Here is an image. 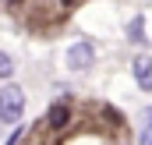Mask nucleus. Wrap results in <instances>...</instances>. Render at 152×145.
<instances>
[{
  "label": "nucleus",
  "instance_id": "obj_4",
  "mask_svg": "<svg viewBox=\"0 0 152 145\" xmlns=\"http://www.w3.org/2000/svg\"><path fill=\"white\" fill-rule=\"evenodd\" d=\"M67 120H71V110L64 106V103H60V106H53V110H50V127H64Z\"/></svg>",
  "mask_w": 152,
  "mask_h": 145
},
{
  "label": "nucleus",
  "instance_id": "obj_3",
  "mask_svg": "<svg viewBox=\"0 0 152 145\" xmlns=\"http://www.w3.org/2000/svg\"><path fill=\"white\" fill-rule=\"evenodd\" d=\"M134 81H138V89L152 92V57H138L134 60Z\"/></svg>",
  "mask_w": 152,
  "mask_h": 145
},
{
  "label": "nucleus",
  "instance_id": "obj_7",
  "mask_svg": "<svg viewBox=\"0 0 152 145\" xmlns=\"http://www.w3.org/2000/svg\"><path fill=\"white\" fill-rule=\"evenodd\" d=\"M142 145H152V124L145 127V138H142Z\"/></svg>",
  "mask_w": 152,
  "mask_h": 145
},
{
  "label": "nucleus",
  "instance_id": "obj_8",
  "mask_svg": "<svg viewBox=\"0 0 152 145\" xmlns=\"http://www.w3.org/2000/svg\"><path fill=\"white\" fill-rule=\"evenodd\" d=\"M60 4H64V7H75V4H78V0H60Z\"/></svg>",
  "mask_w": 152,
  "mask_h": 145
},
{
  "label": "nucleus",
  "instance_id": "obj_10",
  "mask_svg": "<svg viewBox=\"0 0 152 145\" xmlns=\"http://www.w3.org/2000/svg\"><path fill=\"white\" fill-rule=\"evenodd\" d=\"M7 4H21V0H7Z\"/></svg>",
  "mask_w": 152,
  "mask_h": 145
},
{
  "label": "nucleus",
  "instance_id": "obj_6",
  "mask_svg": "<svg viewBox=\"0 0 152 145\" xmlns=\"http://www.w3.org/2000/svg\"><path fill=\"white\" fill-rule=\"evenodd\" d=\"M11 74H14V60H11L7 53H0V81H4V78H11Z\"/></svg>",
  "mask_w": 152,
  "mask_h": 145
},
{
  "label": "nucleus",
  "instance_id": "obj_2",
  "mask_svg": "<svg viewBox=\"0 0 152 145\" xmlns=\"http://www.w3.org/2000/svg\"><path fill=\"white\" fill-rule=\"evenodd\" d=\"M96 64V46L92 42H71V50H67V67L71 71H88Z\"/></svg>",
  "mask_w": 152,
  "mask_h": 145
},
{
  "label": "nucleus",
  "instance_id": "obj_9",
  "mask_svg": "<svg viewBox=\"0 0 152 145\" xmlns=\"http://www.w3.org/2000/svg\"><path fill=\"white\" fill-rule=\"evenodd\" d=\"M145 120H149V124H152V106H149V113H145Z\"/></svg>",
  "mask_w": 152,
  "mask_h": 145
},
{
  "label": "nucleus",
  "instance_id": "obj_1",
  "mask_svg": "<svg viewBox=\"0 0 152 145\" xmlns=\"http://www.w3.org/2000/svg\"><path fill=\"white\" fill-rule=\"evenodd\" d=\"M21 113H25V92L7 81V85L0 89V120H4V124H18Z\"/></svg>",
  "mask_w": 152,
  "mask_h": 145
},
{
  "label": "nucleus",
  "instance_id": "obj_5",
  "mask_svg": "<svg viewBox=\"0 0 152 145\" xmlns=\"http://www.w3.org/2000/svg\"><path fill=\"white\" fill-rule=\"evenodd\" d=\"M127 36L134 39V42H145V18H142V14H138L131 25H127Z\"/></svg>",
  "mask_w": 152,
  "mask_h": 145
}]
</instances>
